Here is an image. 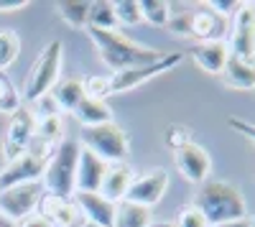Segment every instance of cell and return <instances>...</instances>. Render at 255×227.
<instances>
[{
	"mask_svg": "<svg viewBox=\"0 0 255 227\" xmlns=\"http://www.w3.org/2000/svg\"><path fill=\"white\" fill-rule=\"evenodd\" d=\"M84 31H87L92 44L97 46L102 64L113 74L133 69V67H143V64H153V61L163 59L161 51H156L151 46H143L120 31H100V28H84Z\"/></svg>",
	"mask_w": 255,
	"mask_h": 227,
	"instance_id": "obj_1",
	"label": "cell"
},
{
	"mask_svg": "<svg viewBox=\"0 0 255 227\" xmlns=\"http://www.w3.org/2000/svg\"><path fill=\"white\" fill-rule=\"evenodd\" d=\"M191 207H197L204 215L209 227L232 222V220H243L248 212L245 197L238 192V187H232L230 181H222V179H207L204 184H199Z\"/></svg>",
	"mask_w": 255,
	"mask_h": 227,
	"instance_id": "obj_2",
	"label": "cell"
},
{
	"mask_svg": "<svg viewBox=\"0 0 255 227\" xmlns=\"http://www.w3.org/2000/svg\"><path fill=\"white\" fill-rule=\"evenodd\" d=\"M82 146L77 140H61L51 158L44 166V187L46 194L54 197H74V176H77V158H79Z\"/></svg>",
	"mask_w": 255,
	"mask_h": 227,
	"instance_id": "obj_3",
	"label": "cell"
},
{
	"mask_svg": "<svg viewBox=\"0 0 255 227\" xmlns=\"http://www.w3.org/2000/svg\"><path fill=\"white\" fill-rule=\"evenodd\" d=\"M61 56H64V46L61 41L54 38L49 44L41 49V54L36 56L33 67L26 77V85L20 90V100H23V105H33L38 97H44L54 90V85L59 82V69H61Z\"/></svg>",
	"mask_w": 255,
	"mask_h": 227,
	"instance_id": "obj_4",
	"label": "cell"
},
{
	"mask_svg": "<svg viewBox=\"0 0 255 227\" xmlns=\"http://www.w3.org/2000/svg\"><path fill=\"white\" fill-rule=\"evenodd\" d=\"M82 143L84 148L100 156L105 163H120L128 156V135L118 122H102L82 130Z\"/></svg>",
	"mask_w": 255,
	"mask_h": 227,
	"instance_id": "obj_5",
	"label": "cell"
},
{
	"mask_svg": "<svg viewBox=\"0 0 255 227\" xmlns=\"http://www.w3.org/2000/svg\"><path fill=\"white\" fill-rule=\"evenodd\" d=\"M41 197H44L41 181L5 187V189H0V215L8 217L10 222H20L23 217H28L38 210Z\"/></svg>",
	"mask_w": 255,
	"mask_h": 227,
	"instance_id": "obj_6",
	"label": "cell"
},
{
	"mask_svg": "<svg viewBox=\"0 0 255 227\" xmlns=\"http://www.w3.org/2000/svg\"><path fill=\"white\" fill-rule=\"evenodd\" d=\"M36 115L28 105H20L13 115H10V122H8V130H5V140H3V156L5 161H13L18 156H23L28 151V143L33 140L36 135Z\"/></svg>",
	"mask_w": 255,
	"mask_h": 227,
	"instance_id": "obj_7",
	"label": "cell"
},
{
	"mask_svg": "<svg viewBox=\"0 0 255 227\" xmlns=\"http://www.w3.org/2000/svg\"><path fill=\"white\" fill-rule=\"evenodd\" d=\"M230 54L253 59L255 49V3H240L230 20Z\"/></svg>",
	"mask_w": 255,
	"mask_h": 227,
	"instance_id": "obj_8",
	"label": "cell"
},
{
	"mask_svg": "<svg viewBox=\"0 0 255 227\" xmlns=\"http://www.w3.org/2000/svg\"><path fill=\"white\" fill-rule=\"evenodd\" d=\"M181 61V54H163V59L153 61V64H143V67H133V69H125L110 77V92H130L140 85H145L148 79H153L168 69H174Z\"/></svg>",
	"mask_w": 255,
	"mask_h": 227,
	"instance_id": "obj_9",
	"label": "cell"
},
{
	"mask_svg": "<svg viewBox=\"0 0 255 227\" xmlns=\"http://www.w3.org/2000/svg\"><path fill=\"white\" fill-rule=\"evenodd\" d=\"M174 161H176V169L181 171V176L191 184H204L209 179L212 171V161L209 153L197 146V143H184V146L174 148Z\"/></svg>",
	"mask_w": 255,
	"mask_h": 227,
	"instance_id": "obj_10",
	"label": "cell"
},
{
	"mask_svg": "<svg viewBox=\"0 0 255 227\" xmlns=\"http://www.w3.org/2000/svg\"><path fill=\"white\" fill-rule=\"evenodd\" d=\"M36 212L44 215L51 227H84L87 225L72 197H54L44 192Z\"/></svg>",
	"mask_w": 255,
	"mask_h": 227,
	"instance_id": "obj_11",
	"label": "cell"
},
{
	"mask_svg": "<svg viewBox=\"0 0 255 227\" xmlns=\"http://www.w3.org/2000/svg\"><path fill=\"white\" fill-rule=\"evenodd\" d=\"M166 189H168V174H166L163 169H156V171H151V174L133 176L130 189H128L125 199L151 210L153 204H158V202L163 199Z\"/></svg>",
	"mask_w": 255,
	"mask_h": 227,
	"instance_id": "obj_12",
	"label": "cell"
},
{
	"mask_svg": "<svg viewBox=\"0 0 255 227\" xmlns=\"http://www.w3.org/2000/svg\"><path fill=\"white\" fill-rule=\"evenodd\" d=\"M189 33L197 41H225L230 33V18L207 8L189 10Z\"/></svg>",
	"mask_w": 255,
	"mask_h": 227,
	"instance_id": "obj_13",
	"label": "cell"
},
{
	"mask_svg": "<svg viewBox=\"0 0 255 227\" xmlns=\"http://www.w3.org/2000/svg\"><path fill=\"white\" fill-rule=\"evenodd\" d=\"M74 204L79 207L82 217L92 227H113L115 217V204L105 199L100 192H74Z\"/></svg>",
	"mask_w": 255,
	"mask_h": 227,
	"instance_id": "obj_14",
	"label": "cell"
},
{
	"mask_svg": "<svg viewBox=\"0 0 255 227\" xmlns=\"http://www.w3.org/2000/svg\"><path fill=\"white\" fill-rule=\"evenodd\" d=\"M44 166H46V161H41V158H36L31 153H23V156L8 161L5 169L0 171V189L15 187V184L41 181V176H44Z\"/></svg>",
	"mask_w": 255,
	"mask_h": 227,
	"instance_id": "obj_15",
	"label": "cell"
},
{
	"mask_svg": "<svg viewBox=\"0 0 255 227\" xmlns=\"http://www.w3.org/2000/svg\"><path fill=\"white\" fill-rule=\"evenodd\" d=\"M110 163H105L100 156H95L92 151L82 148L79 158H77V176H74V192H100L105 171Z\"/></svg>",
	"mask_w": 255,
	"mask_h": 227,
	"instance_id": "obj_16",
	"label": "cell"
},
{
	"mask_svg": "<svg viewBox=\"0 0 255 227\" xmlns=\"http://www.w3.org/2000/svg\"><path fill=\"white\" fill-rule=\"evenodd\" d=\"M186 56L194 61L202 72L220 74L227 56H230V49H227L225 41H194V44L186 49Z\"/></svg>",
	"mask_w": 255,
	"mask_h": 227,
	"instance_id": "obj_17",
	"label": "cell"
},
{
	"mask_svg": "<svg viewBox=\"0 0 255 227\" xmlns=\"http://www.w3.org/2000/svg\"><path fill=\"white\" fill-rule=\"evenodd\" d=\"M130 181H133V169L128 166L125 161H120V163H110L108 171H105L100 194H102L105 199H110L113 204H118V202L125 199L128 189H130Z\"/></svg>",
	"mask_w": 255,
	"mask_h": 227,
	"instance_id": "obj_18",
	"label": "cell"
},
{
	"mask_svg": "<svg viewBox=\"0 0 255 227\" xmlns=\"http://www.w3.org/2000/svg\"><path fill=\"white\" fill-rule=\"evenodd\" d=\"M222 79L235 90H255V61L230 54L225 67H222Z\"/></svg>",
	"mask_w": 255,
	"mask_h": 227,
	"instance_id": "obj_19",
	"label": "cell"
},
{
	"mask_svg": "<svg viewBox=\"0 0 255 227\" xmlns=\"http://www.w3.org/2000/svg\"><path fill=\"white\" fill-rule=\"evenodd\" d=\"M72 115L82 122L84 128H92V125H102V122H113V110L105 100L97 97H84L79 105L72 110Z\"/></svg>",
	"mask_w": 255,
	"mask_h": 227,
	"instance_id": "obj_20",
	"label": "cell"
},
{
	"mask_svg": "<svg viewBox=\"0 0 255 227\" xmlns=\"http://www.w3.org/2000/svg\"><path fill=\"white\" fill-rule=\"evenodd\" d=\"M153 222V212L148 207H140L135 202H118L115 204V217H113V227H148Z\"/></svg>",
	"mask_w": 255,
	"mask_h": 227,
	"instance_id": "obj_21",
	"label": "cell"
},
{
	"mask_svg": "<svg viewBox=\"0 0 255 227\" xmlns=\"http://www.w3.org/2000/svg\"><path fill=\"white\" fill-rule=\"evenodd\" d=\"M51 97L56 100V105H59L61 110H74L79 102L87 97V92H84V79L69 77V79L56 82L54 90H51Z\"/></svg>",
	"mask_w": 255,
	"mask_h": 227,
	"instance_id": "obj_22",
	"label": "cell"
},
{
	"mask_svg": "<svg viewBox=\"0 0 255 227\" xmlns=\"http://www.w3.org/2000/svg\"><path fill=\"white\" fill-rule=\"evenodd\" d=\"M56 13L69 28L82 31V28H87L90 3L87 0H61V3H56Z\"/></svg>",
	"mask_w": 255,
	"mask_h": 227,
	"instance_id": "obj_23",
	"label": "cell"
},
{
	"mask_svg": "<svg viewBox=\"0 0 255 227\" xmlns=\"http://www.w3.org/2000/svg\"><path fill=\"white\" fill-rule=\"evenodd\" d=\"M118 20L113 10V0H92L90 13H87V28H100V31H115Z\"/></svg>",
	"mask_w": 255,
	"mask_h": 227,
	"instance_id": "obj_24",
	"label": "cell"
},
{
	"mask_svg": "<svg viewBox=\"0 0 255 227\" xmlns=\"http://www.w3.org/2000/svg\"><path fill=\"white\" fill-rule=\"evenodd\" d=\"M140 18L151 26H166L171 18V5L166 0H138Z\"/></svg>",
	"mask_w": 255,
	"mask_h": 227,
	"instance_id": "obj_25",
	"label": "cell"
},
{
	"mask_svg": "<svg viewBox=\"0 0 255 227\" xmlns=\"http://www.w3.org/2000/svg\"><path fill=\"white\" fill-rule=\"evenodd\" d=\"M20 105H23V100H20V90L13 85V79L0 72V113L3 115H13Z\"/></svg>",
	"mask_w": 255,
	"mask_h": 227,
	"instance_id": "obj_26",
	"label": "cell"
},
{
	"mask_svg": "<svg viewBox=\"0 0 255 227\" xmlns=\"http://www.w3.org/2000/svg\"><path fill=\"white\" fill-rule=\"evenodd\" d=\"M20 54V36L10 28H0V72H5Z\"/></svg>",
	"mask_w": 255,
	"mask_h": 227,
	"instance_id": "obj_27",
	"label": "cell"
},
{
	"mask_svg": "<svg viewBox=\"0 0 255 227\" xmlns=\"http://www.w3.org/2000/svg\"><path fill=\"white\" fill-rule=\"evenodd\" d=\"M61 130H64V120L59 115L44 117V120L36 122V138L51 143V146H59V143H61Z\"/></svg>",
	"mask_w": 255,
	"mask_h": 227,
	"instance_id": "obj_28",
	"label": "cell"
},
{
	"mask_svg": "<svg viewBox=\"0 0 255 227\" xmlns=\"http://www.w3.org/2000/svg\"><path fill=\"white\" fill-rule=\"evenodd\" d=\"M115 10V20L125 26H138L140 23V8H138V0H115L113 3Z\"/></svg>",
	"mask_w": 255,
	"mask_h": 227,
	"instance_id": "obj_29",
	"label": "cell"
},
{
	"mask_svg": "<svg viewBox=\"0 0 255 227\" xmlns=\"http://www.w3.org/2000/svg\"><path fill=\"white\" fill-rule=\"evenodd\" d=\"M176 227H209V222L204 220V215L197 210V207H181L179 210V217H176V222H174Z\"/></svg>",
	"mask_w": 255,
	"mask_h": 227,
	"instance_id": "obj_30",
	"label": "cell"
},
{
	"mask_svg": "<svg viewBox=\"0 0 255 227\" xmlns=\"http://www.w3.org/2000/svg\"><path fill=\"white\" fill-rule=\"evenodd\" d=\"M84 92H87V97H97V100H105L110 92V77H87L84 79Z\"/></svg>",
	"mask_w": 255,
	"mask_h": 227,
	"instance_id": "obj_31",
	"label": "cell"
},
{
	"mask_svg": "<svg viewBox=\"0 0 255 227\" xmlns=\"http://www.w3.org/2000/svg\"><path fill=\"white\" fill-rule=\"evenodd\" d=\"M227 125L255 143V122H248V120H240V117H230V120H227Z\"/></svg>",
	"mask_w": 255,
	"mask_h": 227,
	"instance_id": "obj_32",
	"label": "cell"
},
{
	"mask_svg": "<svg viewBox=\"0 0 255 227\" xmlns=\"http://www.w3.org/2000/svg\"><path fill=\"white\" fill-rule=\"evenodd\" d=\"M15 227H51V225H49V220H46L44 215H38V212H33V215L23 217V220H20V222H15Z\"/></svg>",
	"mask_w": 255,
	"mask_h": 227,
	"instance_id": "obj_33",
	"label": "cell"
},
{
	"mask_svg": "<svg viewBox=\"0 0 255 227\" xmlns=\"http://www.w3.org/2000/svg\"><path fill=\"white\" fill-rule=\"evenodd\" d=\"M28 0H0V13H10V10H20L26 8Z\"/></svg>",
	"mask_w": 255,
	"mask_h": 227,
	"instance_id": "obj_34",
	"label": "cell"
},
{
	"mask_svg": "<svg viewBox=\"0 0 255 227\" xmlns=\"http://www.w3.org/2000/svg\"><path fill=\"white\" fill-rule=\"evenodd\" d=\"M212 227H250V220L243 217V220H232V222H222V225H212Z\"/></svg>",
	"mask_w": 255,
	"mask_h": 227,
	"instance_id": "obj_35",
	"label": "cell"
},
{
	"mask_svg": "<svg viewBox=\"0 0 255 227\" xmlns=\"http://www.w3.org/2000/svg\"><path fill=\"white\" fill-rule=\"evenodd\" d=\"M0 227H15V222H10L8 217H3V215H0Z\"/></svg>",
	"mask_w": 255,
	"mask_h": 227,
	"instance_id": "obj_36",
	"label": "cell"
},
{
	"mask_svg": "<svg viewBox=\"0 0 255 227\" xmlns=\"http://www.w3.org/2000/svg\"><path fill=\"white\" fill-rule=\"evenodd\" d=\"M148 227H176V225L174 222H151Z\"/></svg>",
	"mask_w": 255,
	"mask_h": 227,
	"instance_id": "obj_37",
	"label": "cell"
},
{
	"mask_svg": "<svg viewBox=\"0 0 255 227\" xmlns=\"http://www.w3.org/2000/svg\"><path fill=\"white\" fill-rule=\"evenodd\" d=\"M5 163H8V161H5V156H3V151H0V171H3V169H5Z\"/></svg>",
	"mask_w": 255,
	"mask_h": 227,
	"instance_id": "obj_38",
	"label": "cell"
},
{
	"mask_svg": "<svg viewBox=\"0 0 255 227\" xmlns=\"http://www.w3.org/2000/svg\"><path fill=\"white\" fill-rule=\"evenodd\" d=\"M250 227H255V217H253V220H250Z\"/></svg>",
	"mask_w": 255,
	"mask_h": 227,
	"instance_id": "obj_39",
	"label": "cell"
},
{
	"mask_svg": "<svg viewBox=\"0 0 255 227\" xmlns=\"http://www.w3.org/2000/svg\"><path fill=\"white\" fill-rule=\"evenodd\" d=\"M253 61H255V49H253Z\"/></svg>",
	"mask_w": 255,
	"mask_h": 227,
	"instance_id": "obj_40",
	"label": "cell"
},
{
	"mask_svg": "<svg viewBox=\"0 0 255 227\" xmlns=\"http://www.w3.org/2000/svg\"><path fill=\"white\" fill-rule=\"evenodd\" d=\"M84 227H92V225H84Z\"/></svg>",
	"mask_w": 255,
	"mask_h": 227,
	"instance_id": "obj_41",
	"label": "cell"
}]
</instances>
